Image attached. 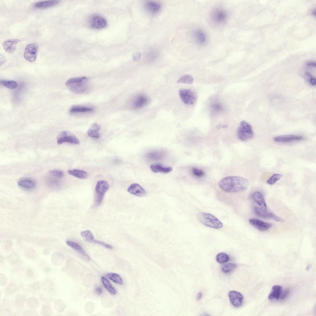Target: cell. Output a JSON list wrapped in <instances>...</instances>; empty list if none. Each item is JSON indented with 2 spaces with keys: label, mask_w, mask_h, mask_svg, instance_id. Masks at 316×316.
<instances>
[{
  "label": "cell",
  "mask_w": 316,
  "mask_h": 316,
  "mask_svg": "<svg viewBox=\"0 0 316 316\" xmlns=\"http://www.w3.org/2000/svg\"><path fill=\"white\" fill-rule=\"evenodd\" d=\"M218 185L220 189L225 192L235 193L246 190L249 183L247 180L243 178L230 176L221 179Z\"/></svg>",
  "instance_id": "obj_1"
},
{
  "label": "cell",
  "mask_w": 316,
  "mask_h": 316,
  "mask_svg": "<svg viewBox=\"0 0 316 316\" xmlns=\"http://www.w3.org/2000/svg\"><path fill=\"white\" fill-rule=\"evenodd\" d=\"M65 85L72 92L76 94H82L87 90L88 79L85 77L72 78L67 81Z\"/></svg>",
  "instance_id": "obj_2"
},
{
  "label": "cell",
  "mask_w": 316,
  "mask_h": 316,
  "mask_svg": "<svg viewBox=\"0 0 316 316\" xmlns=\"http://www.w3.org/2000/svg\"><path fill=\"white\" fill-rule=\"evenodd\" d=\"M198 221L204 225L214 229H219L223 227L222 223L214 215L206 213H200L197 216Z\"/></svg>",
  "instance_id": "obj_3"
},
{
  "label": "cell",
  "mask_w": 316,
  "mask_h": 316,
  "mask_svg": "<svg viewBox=\"0 0 316 316\" xmlns=\"http://www.w3.org/2000/svg\"><path fill=\"white\" fill-rule=\"evenodd\" d=\"M254 133L252 126L245 121H241L237 131V136L240 140L246 141L252 139Z\"/></svg>",
  "instance_id": "obj_4"
},
{
  "label": "cell",
  "mask_w": 316,
  "mask_h": 316,
  "mask_svg": "<svg viewBox=\"0 0 316 316\" xmlns=\"http://www.w3.org/2000/svg\"><path fill=\"white\" fill-rule=\"evenodd\" d=\"M109 186L108 183L104 180L98 181L97 183L95 188V205L98 206L102 203L106 193L108 190Z\"/></svg>",
  "instance_id": "obj_5"
},
{
  "label": "cell",
  "mask_w": 316,
  "mask_h": 316,
  "mask_svg": "<svg viewBox=\"0 0 316 316\" xmlns=\"http://www.w3.org/2000/svg\"><path fill=\"white\" fill-rule=\"evenodd\" d=\"M179 94L182 102L186 105H193L197 98L196 93L189 89H181L179 90Z\"/></svg>",
  "instance_id": "obj_6"
},
{
  "label": "cell",
  "mask_w": 316,
  "mask_h": 316,
  "mask_svg": "<svg viewBox=\"0 0 316 316\" xmlns=\"http://www.w3.org/2000/svg\"><path fill=\"white\" fill-rule=\"evenodd\" d=\"M57 142L59 144L65 143L78 144L80 143L73 134L67 131H62L59 134L57 138Z\"/></svg>",
  "instance_id": "obj_7"
},
{
  "label": "cell",
  "mask_w": 316,
  "mask_h": 316,
  "mask_svg": "<svg viewBox=\"0 0 316 316\" xmlns=\"http://www.w3.org/2000/svg\"><path fill=\"white\" fill-rule=\"evenodd\" d=\"M38 46L36 43L29 44L26 47L23 54L24 58L28 61L32 62L36 60Z\"/></svg>",
  "instance_id": "obj_8"
},
{
  "label": "cell",
  "mask_w": 316,
  "mask_h": 316,
  "mask_svg": "<svg viewBox=\"0 0 316 316\" xmlns=\"http://www.w3.org/2000/svg\"><path fill=\"white\" fill-rule=\"evenodd\" d=\"M81 235L87 242L97 244L109 249H113L112 247L110 245L95 239L93 235L89 230H87L81 231Z\"/></svg>",
  "instance_id": "obj_9"
},
{
  "label": "cell",
  "mask_w": 316,
  "mask_h": 316,
  "mask_svg": "<svg viewBox=\"0 0 316 316\" xmlns=\"http://www.w3.org/2000/svg\"><path fill=\"white\" fill-rule=\"evenodd\" d=\"M254 210L255 214L260 217L266 219H270L277 222L283 221L282 218L268 211L265 209L255 207Z\"/></svg>",
  "instance_id": "obj_10"
},
{
  "label": "cell",
  "mask_w": 316,
  "mask_h": 316,
  "mask_svg": "<svg viewBox=\"0 0 316 316\" xmlns=\"http://www.w3.org/2000/svg\"><path fill=\"white\" fill-rule=\"evenodd\" d=\"M303 139V137L301 135H288L275 136L273 138V140L276 142L285 143L299 141Z\"/></svg>",
  "instance_id": "obj_11"
},
{
  "label": "cell",
  "mask_w": 316,
  "mask_h": 316,
  "mask_svg": "<svg viewBox=\"0 0 316 316\" xmlns=\"http://www.w3.org/2000/svg\"><path fill=\"white\" fill-rule=\"evenodd\" d=\"M90 26L96 29H101L105 27L107 25V22L103 17L98 15L93 16L89 22Z\"/></svg>",
  "instance_id": "obj_12"
},
{
  "label": "cell",
  "mask_w": 316,
  "mask_h": 316,
  "mask_svg": "<svg viewBox=\"0 0 316 316\" xmlns=\"http://www.w3.org/2000/svg\"><path fill=\"white\" fill-rule=\"evenodd\" d=\"M228 297L231 303L234 306L238 307L242 305L243 297L240 293L235 291H231L228 293Z\"/></svg>",
  "instance_id": "obj_13"
},
{
  "label": "cell",
  "mask_w": 316,
  "mask_h": 316,
  "mask_svg": "<svg viewBox=\"0 0 316 316\" xmlns=\"http://www.w3.org/2000/svg\"><path fill=\"white\" fill-rule=\"evenodd\" d=\"M250 224L254 228L260 231H265L269 229L272 225L255 218L249 220Z\"/></svg>",
  "instance_id": "obj_14"
},
{
  "label": "cell",
  "mask_w": 316,
  "mask_h": 316,
  "mask_svg": "<svg viewBox=\"0 0 316 316\" xmlns=\"http://www.w3.org/2000/svg\"><path fill=\"white\" fill-rule=\"evenodd\" d=\"M211 17L214 21L218 23L224 22L227 18V14L225 11L220 9L214 10L211 14Z\"/></svg>",
  "instance_id": "obj_15"
},
{
  "label": "cell",
  "mask_w": 316,
  "mask_h": 316,
  "mask_svg": "<svg viewBox=\"0 0 316 316\" xmlns=\"http://www.w3.org/2000/svg\"><path fill=\"white\" fill-rule=\"evenodd\" d=\"M127 191L131 194L139 197L144 196L146 194L145 190L137 183L131 184L128 188Z\"/></svg>",
  "instance_id": "obj_16"
},
{
  "label": "cell",
  "mask_w": 316,
  "mask_h": 316,
  "mask_svg": "<svg viewBox=\"0 0 316 316\" xmlns=\"http://www.w3.org/2000/svg\"><path fill=\"white\" fill-rule=\"evenodd\" d=\"M21 42L19 39H10L5 41L2 44L5 51L7 53H11L16 49L17 44Z\"/></svg>",
  "instance_id": "obj_17"
},
{
  "label": "cell",
  "mask_w": 316,
  "mask_h": 316,
  "mask_svg": "<svg viewBox=\"0 0 316 316\" xmlns=\"http://www.w3.org/2000/svg\"><path fill=\"white\" fill-rule=\"evenodd\" d=\"M146 10L151 14H154L158 13L161 8V5L158 2L154 1H148L144 4Z\"/></svg>",
  "instance_id": "obj_18"
},
{
  "label": "cell",
  "mask_w": 316,
  "mask_h": 316,
  "mask_svg": "<svg viewBox=\"0 0 316 316\" xmlns=\"http://www.w3.org/2000/svg\"><path fill=\"white\" fill-rule=\"evenodd\" d=\"M66 243L68 245L83 256L86 259L88 260H90V258L89 255L82 247L78 243L70 240L66 241Z\"/></svg>",
  "instance_id": "obj_19"
},
{
  "label": "cell",
  "mask_w": 316,
  "mask_h": 316,
  "mask_svg": "<svg viewBox=\"0 0 316 316\" xmlns=\"http://www.w3.org/2000/svg\"><path fill=\"white\" fill-rule=\"evenodd\" d=\"M148 98L146 96L143 95H138L135 98L133 103L134 108L139 109L146 106L148 102Z\"/></svg>",
  "instance_id": "obj_20"
},
{
  "label": "cell",
  "mask_w": 316,
  "mask_h": 316,
  "mask_svg": "<svg viewBox=\"0 0 316 316\" xmlns=\"http://www.w3.org/2000/svg\"><path fill=\"white\" fill-rule=\"evenodd\" d=\"M282 293V287L278 285L273 286L272 290L268 296V298L271 301L278 300Z\"/></svg>",
  "instance_id": "obj_21"
},
{
  "label": "cell",
  "mask_w": 316,
  "mask_h": 316,
  "mask_svg": "<svg viewBox=\"0 0 316 316\" xmlns=\"http://www.w3.org/2000/svg\"><path fill=\"white\" fill-rule=\"evenodd\" d=\"M18 184L20 187L27 189H32L36 185V183L32 180L28 178H23L19 180Z\"/></svg>",
  "instance_id": "obj_22"
},
{
  "label": "cell",
  "mask_w": 316,
  "mask_h": 316,
  "mask_svg": "<svg viewBox=\"0 0 316 316\" xmlns=\"http://www.w3.org/2000/svg\"><path fill=\"white\" fill-rule=\"evenodd\" d=\"M101 129L100 125L97 123H93L87 131V134L90 137L98 138L100 136L99 131Z\"/></svg>",
  "instance_id": "obj_23"
},
{
  "label": "cell",
  "mask_w": 316,
  "mask_h": 316,
  "mask_svg": "<svg viewBox=\"0 0 316 316\" xmlns=\"http://www.w3.org/2000/svg\"><path fill=\"white\" fill-rule=\"evenodd\" d=\"M253 199L259 205L267 209V206L263 194L260 192L256 191L252 194Z\"/></svg>",
  "instance_id": "obj_24"
},
{
  "label": "cell",
  "mask_w": 316,
  "mask_h": 316,
  "mask_svg": "<svg viewBox=\"0 0 316 316\" xmlns=\"http://www.w3.org/2000/svg\"><path fill=\"white\" fill-rule=\"evenodd\" d=\"M59 2V1L58 0L41 1L35 3L34 7L38 9H44L56 6Z\"/></svg>",
  "instance_id": "obj_25"
},
{
  "label": "cell",
  "mask_w": 316,
  "mask_h": 316,
  "mask_svg": "<svg viewBox=\"0 0 316 316\" xmlns=\"http://www.w3.org/2000/svg\"><path fill=\"white\" fill-rule=\"evenodd\" d=\"M151 170L154 173H168L171 172L172 168L170 167H165L158 164H152L150 166Z\"/></svg>",
  "instance_id": "obj_26"
},
{
  "label": "cell",
  "mask_w": 316,
  "mask_h": 316,
  "mask_svg": "<svg viewBox=\"0 0 316 316\" xmlns=\"http://www.w3.org/2000/svg\"><path fill=\"white\" fill-rule=\"evenodd\" d=\"M68 173L70 175L81 179L87 178L89 175L88 173L85 171L77 169L69 170Z\"/></svg>",
  "instance_id": "obj_27"
},
{
  "label": "cell",
  "mask_w": 316,
  "mask_h": 316,
  "mask_svg": "<svg viewBox=\"0 0 316 316\" xmlns=\"http://www.w3.org/2000/svg\"><path fill=\"white\" fill-rule=\"evenodd\" d=\"M165 155L164 152L162 151H154L148 152L147 154L148 158L152 160H160L162 159Z\"/></svg>",
  "instance_id": "obj_28"
},
{
  "label": "cell",
  "mask_w": 316,
  "mask_h": 316,
  "mask_svg": "<svg viewBox=\"0 0 316 316\" xmlns=\"http://www.w3.org/2000/svg\"><path fill=\"white\" fill-rule=\"evenodd\" d=\"M93 110L92 108L87 106H75L71 108L69 112L71 113L87 112H91Z\"/></svg>",
  "instance_id": "obj_29"
},
{
  "label": "cell",
  "mask_w": 316,
  "mask_h": 316,
  "mask_svg": "<svg viewBox=\"0 0 316 316\" xmlns=\"http://www.w3.org/2000/svg\"><path fill=\"white\" fill-rule=\"evenodd\" d=\"M193 78L192 76L189 74H185L177 80V83L190 85L193 83Z\"/></svg>",
  "instance_id": "obj_30"
},
{
  "label": "cell",
  "mask_w": 316,
  "mask_h": 316,
  "mask_svg": "<svg viewBox=\"0 0 316 316\" xmlns=\"http://www.w3.org/2000/svg\"><path fill=\"white\" fill-rule=\"evenodd\" d=\"M107 277L114 282L119 285H122L123 281L121 276L118 274L113 273L106 274Z\"/></svg>",
  "instance_id": "obj_31"
},
{
  "label": "cell",
  "mask_w": 316,
  "mask_h": 316,
  "mask_svg": "<svg viewBox=\"0 0 316 316\" xmlns=\"http://www.w3.org/2000/svg\"><path fill=\"white\" fill-rule=\"evenodd\" d=\"M101 280L104 286L108 291L112 294H115L116 293V290L111 285L108 280L104 277H102Z\"/></svg>",
  "instance_id": "obj_32"
},
{
  "label": "cell",
  "mask_w": 316,
  "mask_h": 316,
  "mask_svg": "<svg viewBox=\"0 0 316 316\" xmlns=\"http://www.w3.org/2000/svg\"><path fill=\"white\" fill-rule=\"evenodd\" d=\"M194 37L197 42L203 44L206 41V37L204 33L200 31H197L194 33Z\"/></svg>",
  "instance_id": "obj_33"
},
{
  "label": "cell",
  "mask_w": 316,
  "mask_h": 316,
  "mask_svg": "<svg viewBox=\"0 0 316 316\" xmlns=\"http://www.w3.org/2000/svg\"><path fill=\"white\" fill-rule=\"evenodd\" d=\"M237 267L236 264L229 263L224 264L222 268V272L226 273H229L232 271Z\"/></svg>",
  "instance_id": "obj_34"
},
{
  "label": "cell",
  "mask_w": 316,
  "mask_h": 316,
  "mask_svg": "<svg viewBox=\"0 0 316 316\" xmlns=\"http://www.w3.org/2000/svg\"><path fill=\"white\" fill-rule=\"evenodd\" d=\"M216 261L220 264L227 262L229 260V257L226 254L222 252L218 254L216 256Z\"/></svg>",
  "instance_id": "obj_35"
},
{
  "label": "cell",
  "mask_w": 316,
  "mask_h": 316,
  "mask_svg": "<svg viewBox=\"0 0 316 316\" xmlns=\"http://www.w3.org/2000/svg\"><path fill=\"white\" fill-rule=\"evenodd\" d=\"M1 84L6 87L10 89H14L17 86L16 82L13 81L2 80L0 81Z\"/></svg>",
  "instance_id": "obj_36"
},
{
  "label": "cell",
  "mask_w": 316,
  "mask_h": 316,
  "mask_svg": "<svg viewBox=\"0 0 316 316\" xmlns=\"http://www.w3.org/2000/svg\"><path fill=\"white\" fill-rule=\"evenodd\" d=\"M282 176V175L280 174H275L268 180L267 183L270 185H273L279 181Z\"/></svg>",
  "instance_id": "obj_37"
},
{
  "label": "cell",
  "mask_w": 316,
  "mask_h": 316,
  "mask_svg": "<svg viewBox=\"0 0 316 316\" xmlns=\"http://www.w3.org/2000/svg\"><path fill=\"white\" fill-rule=\"evenodd\" d=\"M51 176L58 178H61L64 176L63 172L59 170H52L50 171L49 173Z\"/></svg>",
  "instance_id": "obj_38"
},
{
  "label": "cell",
  "mask_w": 316,
  "mask_h": 316,
  "mask_svg": "<svg viewBox=\"0 0 316 316\" xmlns=\"http://www.w3.org/2000/svg\"><path fill=\"white\" fill-rule=\"evenodd\" d=\"M212 111L214 112H218L222 111L223 109L222 105L220 103L216 102L213 103L211 106Z\"/></svg>",
  "instance_id": "obj_39"
},
{
  "label": "cell",
  "mask_w": 316,
  "mask_h": 316,
  "mask_svg": "<svg viewBox=\"0 0 316 316\" xmlns=\"http://www.w3.org/2000/svg\"><path fill=\"white\" fill-rule=\"evenodd\" d=\"M192 171L193 174L197 177H201L205 175V173L203 170L197 168H192Z\"/></svg>",
  "instance_id": "obj_40"
},
{
  "label": "cell",
  "mask_w": 316,
  "mask_h": 316,
  "mask_svg": "<svg viewBox=\"0 0 316 316\" xmlns=\"http://www.w3.org/2000/svg\"><path fill=\"white\" fill-rule=\"evenodd\" d=\"M141 54L139 52H135L133 54L132 57L133 60L134 61L139 60L141 57Z\"/></svg>",
  "instance_id": "obj_41"
},
{
  "label": "cell",
  "mask_w": 316,
  "mask_h": 316,
  "mask_svg": "<svg viewBox=\"0 0 316 316\" xmlns=\"http://www.w3.org/2000/svg\"><path fill=\"white\" fill-rule=\"evenodd\" d=\"M289 293V291L286 290H285L284 292H283V294H281L280 298L281 299H284L287 296L288 293Z\"/></svg>",
  "instance_id": "obj_42"
},
{
  "label": "cell",
  "mask_w": 316,
  "mask_h": 316,
  "mask_svg": "<svg viewBox=\"0 0 316 316\" xmlns=\"http://www.w3.org/2000/svg\"><path fill=\"white\" fill-rule=\"evenodd\" d=\"M96 292L98 295H100L102 293V290L100 287H97L95 289Z\"/></svg>",
  "instance_id": "obj_43"
},
{
  "label": "cell",
  "mask_w": 316,
  "mask_h": 316,
  "mask_svg": "<svg viewBox=\"0 0 316 316\" xmlns=\"http://www.w3.org/2000/svg\"><path fill=\"white\" fill-rule=\"evenodd\" d=\"M0 64L1 65L2 64H3L5 61V58L4 56L2 54H0Z\"/></svg>",
  "instance_id": "obj_44"
},
{
  "label": "cell",
  "mask_w": 316,
  "mask_h": 316,
  "mask_svg": "<svg viewBox=\"0 0 316 316\" xmlns=\"http://www.w3.org/2000/svg\"><path fill=\"white\" fill-rule=\"evenodd\" d=\"M310 83L313 85H316V79L314 78H312L309 80Z\"/></svg>",
  "instance_id": "obj_45"
},
{
  "label": "cell",
  "mask_w": 316,
  "mask_h": 316,
  "mask_svg": "<svg viewBox=\"0 0 316 316\" xmlns=\"http://www.w3.org/2000/svg\"><path fill=\"white\" fill-rule=\"evenodd\" d=\"M307 64L308 66L310 67H315L316 66V63L314 62H308Z\"/></svg>",
  "instance_id": "obj_46"
},
{
  "label": "cell",
  "mask_w": 316,
  "mask_h": 316,
  "mask_svg": "<svg viewBox=\"0 0 316 316\" xmlns=\"http://www.w3.org/2000/svg\"><path fill=\"white\" fill-rule=\"evenodd\" d=\"M202 294L201 292H199L198 293L197 295V299L198 300H200L202 297Z\"/></svg>",
  "instance_id": "obj_47"
},
{
  "label": "cell",
  "mask_w": 316,
  "mask_h": 316,
  "mask_svg": "<svg viewBox=\"0 0 316 316\" xmlns=\"http://www.w3.org/2000/svg\"><path fill=\"white\" fill-rule=\"evenodd\" d=\"M227 127L226 125H219L218 126V128L226 127Z\"/></svg>",
  "instance_id": "obj_48"
}]
</instances>
